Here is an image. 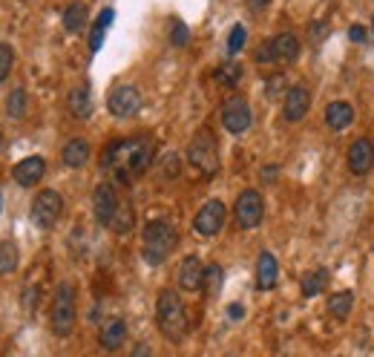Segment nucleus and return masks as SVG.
Here are the masks:
<instances>
[{
    "instance_id": "obj_7",
    "label": "nucleus",
    "mask_w": 374,
    "mask_h": 357,
    "mask_svg": "<svg viewBox=\"0 0 374 357\" xmlns=\"http://www.w3.org/2000/svg\"><path fill=\"white\" fill-rule=\"evenodd\" d=\"M262 216H265V202H262V196L257 190H242L239 199H236V207H233L236 225L245 228V231H251V228H257L262 222Z\"/></svg>"
},
{
    "instance_id": "obj_12",
    "label": "nucleus",
    "mask_w": 374,
    "mask_h": 357,
    "mask_svg": "<svg viewBox=\"0 0 374 357\" xmlns=\"http://www.w3.org/2000/svg\"><path fill=\"white\" fill-rule=\"evenodd\" d=\"M349 170L354 176H368L374 170V144L368 138H354L349 147Z\"/></svg>"
},
{
    "instance_id": "obj_25",
    "label": "nucleus",
    "mask_w": 374,
    "mask_h": 357,
    "mask_svg": "<svg viewBox=\"0 0 374 357\" xmlns=\"http://www.w3.org/2000/svg\"><path fill=\"white\" fill-rule=\"evenodd\" d=\"M18 262H20V254H18V245L4 240L0 242V277H9L18 271Z\"/></svg>"
},
{
    "instance_id": "obj_9",
    "label": "nucleus",
    "mask_w": 374,
    "mask_h": 357,
    "mask_svg": "<svg viewBox=\"0 0 374 357\" xmlns=\"http://www.w3.org/2000/svg\"><path fill=\"white\" fill-rule=\"evenodd\" d=\"M107 110L115 115V118H130L141 110V93L133 86V84H121L115 86L110 98H107Z\"/></svg>"
},
{
    "instance_id": "obj_38",
    "label": "nucleus",
    "mask_w": 374,
    "mask_h": 357,
    "mask_svg": "<svg viewBox=\"0 0 374 357\" xmlns=\"http://www.w3.org/2000/svg\"><path fill=\"white\" fill-rule=\"evenodd\" d=\"M228 317H231V320H242V317H245V309H242L239 303H233V306H228Z\"/></svg>"
},
{
    "instance_id": "obj_19",
    "label": "nucleus",
    "mask_w": 374,
    "mask_h": 357,
    "mask_svg": "<svg viewBox=\"0 0 374 357\" xmlns=\"http://www.w3.org/2000/svg\"><path fill=\"white\" fill-rule=\"evenodd\" d=\"M89 141L86 138H70L64 144V150H60V156H64V164L67 167H84L89 162Z\"/></svg>"
},
{
    "instance_id": "obj_20",
    "label": "nucleus",
    "mask_w": 374,
    "mask_h": 357,
    "mask_svg": "<svg viewBox=\"0 0 374 357\" xmlns=\"http://www.w3.org/2000/svg\"><path fill=\"white\" fill-rule=\"evenodd\" d=\"M124 337H127V323H124V320H110L101 329V335H98V343H101V349L115 351V349H121Z\"/></svg>"
},
{
    "instance_id": "obj_16",
    "label": "nucleus",
    "mask_w": 374,
    "mask_h": 357,
    "mask_svg": "<svg viewBox=\"0 0 374 357\" xmlns=\"http://www.w3.org/2000/svg\"><path fill=\"white\" fill-rule=\"evenodd\" d=\"M352 122H354V107L349 101H331L325 107V124L334 133H342L346 127H352Z\"/></svg>"
},
{
    "instance_id": "obj_28",
    "label": "nucleus",
    "mask_w": 374,
    "mask_h": 357,
    "mask_svg": "<svg viewBox=\"0 0 374 357\" xmlns=\"http://www.w3.org/2000/svg\"><path fill=\"white\" fill-rule=\"evenodd\" d=\"M222 283H225V274H222V265H205V283H202V291L207 297H216L222 291Z\"/></svg>"
},
{
    "instance_id": "obj_36",
    "label": "nucleus",
    "mask_w": 374,
    "mask_h": 357,
    "mask_svg": "<svg viewBox=\"0 0 374 357\" xmlns=\"http://www.w3.org/2000/svg\"><path fill=\"white\" fill-rule=\"evenodd\" d=\"M130 357H153V349L147 343H136L133 351H130Z\"/></svg>"
},
{
    "instance_id": "obj_11",
    "label": "nucleus",
    "mask_w": 374,
    "mask_h": 357,
    "mask_svg": "<svg viewBox=\"0 0 374 357\" xmlns=\"http://www.w3.org/2000/svg\"><path fill=\"white\" fill-rule=\"evenodd\" d=\"M118 193H115V188L110 185V182H101L98 188H96V193H92V211H96V219L101 222V225H107L110 228V222H112V216H115V211H118Z\"/></svg>"
},
{
    "instance_id": "obj_5",
    "label": "nucleus",
    "mask_w": 374,
    "mask_h": 357,
    "mask_svg": "<svg viewBox=\"0 0 374 357\" xmlns=\"http://www.w3.org/2000/svg\"><path fill=\"white\" fill-rule=\"evenodd\" d=\"M187 159L207 178L219 173V150H216V138L210 136V130H199L193 136L191 147H187Z\"/></svg>"
},
{
    "instance_id": "obj_34",
    "label": "nucleus",
    "mask_w": 374,
    "mask_h": 357,
    "mask_svg": "<svg viewBox=\"0 0 374 357\" xmlns=\"http://www.w3.org/2000/svg\"><path fill=\"white\" fill-rule=\"evenodd\" d=\"M349 38H352L354 44H366V41H368V29H366L363 23H354V26L349 29Z\"/></svg>"
},
{
    "instance_id": "obj_1",
    "label": "nucleus",
    "mask_w": 374,
    "mask_h": 357,
    "mask_svg": "<svg viewBox=\"0 0 374 357\" xmlns=\"http://www.w3.org/2000/svg\"><path fill=\"white\" fill-rule=\"evenodd\" d=\"M150 162H153V138H147V136L112 141L104 153V167L118 182H133V178H138L141 173H147Z\"/></svg>"
},
{
    "instance_id": "obj_23",
    "label": "nucleus",
    "mask_w": 374,
    "mask_h": 357,
    "mask_svg": "<svg viewBox=\"0 0 374 357\" xmlns=\"http://www.w3.org/2000/svg\"><path fill=\"white\" fill-rule=\"evenodd\" d=\"M86 20H89V9H86V4H70L67 9H64V29L67 32H81V29L86 26Z\"/></svg>"
},
{
    "instance_id": "obj_32",
    "label": "nucleus",
    "mask_w": 374,
    "mask_h": 357,
    "mask_svg": "<svg viewBox=\"0 0 374 357\" xmlns=\"http://www.w3.org/2000/svg\"><path fill=\"white\" fill-rule=\"evenodd\" d=\"M15 64V49L9 44H0V81H6Z\"/></svg>"
},
{
    "instance_id": "obj_17",
    "label": "nucleus",
    "mask_w": 374,
    "mask_h": 357,
    "mask_svg": "<svg viewBox=\"0 0 374 357\" xmlns=\"http://www.w3.org/2000/svg\"><path fill=\"white\" fill-rule=\"evenodd\" d=\"M279 280V265H276V257L262 251L259 259H257V288L259 291H271Z\"/></svg>"
},
{
    "instance_id": "obj_6",
    "label": "nucleus",
    "mask_w": 374,
    "mask_h": 357,
    "mask_svg": "<svg viewBox=\"0 0 374 357\" xmlns=\"http://www.w3.org/2000/svg\"><path fill=\"white\" fill-rule=\"evenodd\" d=\"M60 214H64V199L55 190H41L32 202V222L41 228V231H49L58 225Z\"/></svg>"
},
{
    "instance_id": "obj_37",
    "label": "nucleus",
    "mask_w": 374,
    "mask_h": 357,
    "mask_svg": "<svg viewBox=\"0 0 374 357\" xmlns=\"http://www.w3.org/2000/svg\"><path fill=\"white\" fill-rule=\"evenodd\" d=\"M268 4H271V0H247V9H251L254 15H259V12H262Z\"/></svg>"
},
{
    "instance_id": "obj_40",
    "label": "nucleus",
    "mask_w": 374,
    "mask_h": 357,
    "mask_svg": "<svg viewBox=\"0 0 374 357\" xmlns=\"http://www.w3.org/2000/svg\"><path fill=\"white\" fill-rule=\"evenodd\" d=\"M0 207H4V196H0Z\"/></svg>"
},
{
    "instance_id": "obj_18",
    "label": "nucleus",
    "mask_w": 374,
    "mask_h": 357,
    "mask_svg": "<svg viewBox=\"0 0 374 357\" xmlns=\"http://www.w3.org/2000/svg\"><path fill=\"white\" fill-rule=\"evenodd\" d=\"M271 49H273V61H297V55H299V41L297 35L291 32H279L273 41H271Z\"/></svg>"
},
{
    "instance_id": "obj_13",
    "label": "nucleus",
    "mask_w": 374,
    "mask_h": 357,
    "mask_svg": "<svg viewBox=\"0 0 374 357\" xmlns=\"http://www.w3.org/2000/svg\"><path fill=\"white\" fill-rule=\"evenodd\" d=\"M202 283H205V265L196 254L184 257L181 265H179V288L181 291H202Z\"/></svg>"
},
{
    "instance_id": "obj_8",
    "label": "nucleus",
    "mask_w": 374,
    "mask_h": 357,
    "mask_svg": "<svg viewBox=\"0 0 374 357\" xmlns=\"http://www.w3.org/2000/svg\"><path fill=\"white\" fill-rule=\"evenodd\" d=\"M225 219H228V207L219 199H213V202L199 207V214L193 216V228L202 236H216L225 228Z\"/></svg>"
},
{
    "instance_id": "obj_3",
    "label": "nucleus",
    "mask_w": 374,
    "mask_h": 357,
    "mask_svg": "<svg viewBox=\"0 0 374 357\" xmlns=\"http://www.w3.org/2000/svg\"><path fill=\"white\" fill-rule=\"evenodd\" d=\"M176 242H179V233L167 219L150 222L144 228V236H141V254H144L147 265H162L173 254Z\"/></svg>"
},
{
    "instance_id": "obj_15",
    "label": "nucleus",
    "mask_w": 374,
    "mask_h": 357,
    "mask_svg": "<svg viewBox=\"0 0 374 357\" xmlns=\"http://www.w3.org/2000/svg\"><path fill=\"white\" fill-rule=\"evenodd\" d=\"M12 173H15V182H18L20 188H32V185H38L41 178H44V173H46V162H44L41 156H29V159L18 162Z\"/></svg>"
},
{
    "instance_id": "obj_10",
    "label": "nucleus",
    "mask_w": 374,
    "mask_h": 357,
    "mask_svg": "<svg viewBox=\"0 0 374 357\" xmlns=\"http://www.w3.org/2000/svg\"><path fill=\"white\" fill-rule=\"evenodd\" d=\"M222 127L233 136L245 133L247 127H251V104H247L242 96H233L225 101L222 107Z\"/></svg>"
},
{
    "instance_id": "obj_14",
    "label": "nucleus",
    "mask_w": 374,
    "mask_h": 357,
    "mask_svg": "<svg viewBox=\"0 0 374 357\" xmlns=\"http://www.w3.org/2000/svg\"><path fill=\"white\" fill-rule=\"evenodd\" d=\"M308 110H311V93L305 86H291L285 93V107H283L285 122H291V124L302 122V118L308 115Z\"/></svg>"
},
{
    "instance_id": "obj_24",
    "label": "nucleus",
    "mask_w": 374,
    "mask_h": 357,
    "mask_svg": "<svg viewBox=\"0 0 374 357\" xmlns=\"http://www.w3.org/2000/svg\"><path fill=\"white\" fill-rule=\"evenodd\" d=\"M328 288V271L325 268H314L302 277V297H317Z\"/></svg>"
},
{
    "instance_id": "obj_30",
    "label": "nucleus",
    "mask_w": 374,
    "mask_h": 357,
    "mask_svg": "<svg viewBox=\"0 0 374 357\" xmlns=\"http://www.w3.org/2000/svg\"><path fill=\"white\" fill-rule=\"evenodd\" d=\"M26 104H29L26 89H12L9 98H6V112H9V118H23V115H26Z\"/></svg>"
},
{
    "instance_id": "obj_31",
    "label": "nucleus",
    "mask_w": 374,
    "mask_h": 357,
    "mask_svg": "<svg viewBox=\"0 0 374 357\" xmlns=\"http://www.w3.org/2000/svg\"><path fill=\"white\" fill-rule=\"evenodd\" d=\"M245 41H247V29H245L242 23H236V26L231 29V35H228V52H231V55H239L242 46H245Z\"/></svg>"
},
{
    "instance_id": "obj_21",
    "label": "nucleus",
    "mask_w": 374,
    "mask_h": 357,
    "mask_svg": "<svg viewBox=\"0 0 374 357\" xmlns=\"http://www.w3.org/2000/svg\"><path fill=\"white\" fill-rule=\"evenodd\" d=\"M67 104H70V112L75 118H89L92 115V93H89V86L86 84H78L72 93H70Z\"/></svg>"
},
{
    "instance_id": "obj_26",
    "label": "nucleus",
    "mask_w": 374,
    "mask_h": 357,
    "mask_svg": "<svg viewBox=\"0 0 374 357\" xmlns=\"http://www.w3.org/2000/svg\"><path fill=\"white\" fill-rule=\"evenodd\" d=\"M352 306H354V294L352 291H337L331 300H328V311L337 320H346L352 314Z\"/></svg>"
},
{
    "instance_id": "obj_4",
    "label": "nucleus",
    "mask_w": 374,
    "mask_h": 357,
    "mask_svg": "<svg viewBox=\"0 0 374 357\" xmlns=\"http://www.w3.org/2000/svg\"><path fill=\"white\" fill-rule=\"evenodd\" d=\"M78 320V306H75V288L70 283L58 285L55 303H52V332L58 337H70Z\"/></svg>"
},
{
    "instance_id": "obj_29",
    "label": "nucleus",
    "mask_w": 374,
    "mask_h": 357,
    "mask_svg": "<svg viewBox=\"0 0 374 357\" xmlns=\"http://www.w3.org/2000/svg\"><path fill=\"white\" fill-rule=\"evenodd\" d=\"M239 78H242V67H239V61H233V58H228V61H222V67L216 70V81H219L222 86H236L239 84Z\"/></svg>"
},
{
    "instance_id": "obj_35",
    "label": "nucleus",
    "mask_w": 374,
    "mask_h": 357,
    "mask_svg": "<svg viewBox=\"0 0 374 357\" xmlns=\"http://www.w3.org/2000/svg\"><path fill=\"white\" fill-rule=\"evenodd\" d=\"M257 61H259V64H273V49H271V41H265V44L257 49Z\"/></svg>"
},
{
    "instance_id": "obj_2",
    "label": "nucleus",
    "mask_w": 374,
    "mask_h": 357,
    "mask_svg": "<svg viewBox=\"0 0 374 357\" xmlns=\"http://www.w3.org/2000/svg\"><path fill=\"white\" fill-rule=\"evenodd\" d=\"M155 323L167 340H181L187 335V311L176 288H165L155 300Z\"/></svg>"
},
{
    "instance_id": "obj_39",
    "label": "nucleus",
    "mask_w": 374,
    "mask_h": 357,
    "mask_svg": "<svg viewBox=\"0 0 374 357\" xmlns=\"http://www.w3.org/2000/svg\"><path fill=\"white\" fill-rule=\"evenodd\" d=\"M262 178H265V182H273V178H276V167H265L262 170Z\"/></svg>"
},
{
    "instance_id": "obj_33",
    "label": "nucleus",
    "mask_w": 374,
    "mask_h": 357,
    "mask_svg": "<svg viewBox=\"0 0 374 357\" xmlns=\"http://www.w3.org/2000/svg\"><path fill=\"white\" fill-rule=\"evenodd\" d=\"M170 41H173V46H187V41H191V32H187V26L181 20L170 23Z\"/></svg>"
},
{
    "instance_id": "obj_22",
    "label": "nucleus",
    "mask_w": 374,
    "mask_h": 357,
    "mask_svg": "<svg viewBox=\"0 0 374 357\" xmlns=\"http://www.w3.org/2000/svg\"><path fill=\"white\" fill-rule=\"evenodd\" d=\"M133 225H136V211H133V205H130L127 199H121V202H118V211H115V216H112V222H110V231L118 233V236H124V233L133 231Z\"/></svg>"
},
{
    "instance_id": "obj_27",
    "label": "nucleus",
    "mask_w": 374,
    "mask_h": 357,
    "mask_svg": "<svg viewBox=\"0 0 374 357\" xmlns=\"http://www.w3.org/2000/svg\"><path fill=\"white\" fill-rule=\"evenodd\" d=\"M112 18H115V12H112V9H104L101 18L96 20V26H92V32H89V49H92V52H98V49H101L104 35H107V26L112 23Z\"/></svg>"
}]
</instances>
